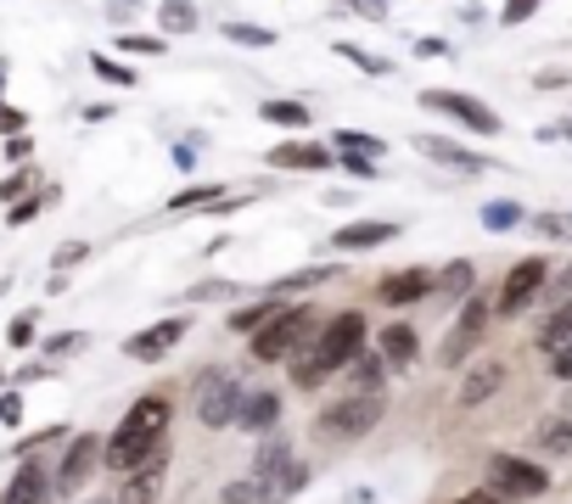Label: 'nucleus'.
<instances>
[{"mask_svg":"<svg viewBox=\"0 0 572 504\" xmlns=\"http://www.w3.org/2000/svg\"><path fill=\"white\" fill-rule=\"evenodd\" d=\"M169 421H174L169 392H140L129 410H124V421L113 426L107 448H102V471L135 477L140 466L169 460Z\"/></svg>","mask_w":572,"mask_h":504,"instance_id":"f257e3e1","label":"nucleus"},{"mask_svg":"<svg viewBox=\"0 0 572 504\" xmlns=\"http://www.w3.org/2000/svg\"><path fill=\"white\" fill-rule=\"evenodd\" d=\"M365 342H370V325H365V314H359V309L331 314V320L320 325V336L298 353V359H286V370H293V387H298V392L325 387L338 370H348V365L359 359Z\"/></svg>","mask_w":572,"mask_h":504,"instance_id":"f03ea898","label":"nucleus"},{"mask_svg":"<svg viewBox=\"0 0 572 504\" xmlns=\"http://www.w3.org/2000/svg\"><path fill=\"white\" fill-rule=\"evenodd\" d=\"M320 314L309 309V302H281V314L259 331V336H248V353L259 365H286V359H298V353L320 336Z\"/></svg>","mask_w":572,"mask_h":504,"instance_id":"7ed1b4c3","label":"nucleus"},{"mask_svg":"<svg viewBox=\"0 0 572 504\" xmlns=\"http://www.w3.org/2000/svg\"><path fill=\"white\" fill-rule=\"evenodd\" d=\"M381 415H388V398H381V392H343L338 403H325V410H320L314 432L331 437V443H359V437L376 432Z\"/></svg>","mask_w":572,"mask_h":504,"instance_id":"20e7f679","label":"nucleus"},{"mask_svg":"<svg viewBox=\"0 0 572 504\" xmlns=\"http://www.w3.org/2000/svg\"><path fill=\"white\" fill-rule=\"evenodd\" d=\"M489 325H494V297L471 291V297L460 302V320H455V331L438 342V370H460V365L471 359V353L483 347Z\"/></svg>","mask_w":572,"mask_h":504,"instance_id":"39448f33","label":"nucleus"},{"mask_svg":"<svg viewBox=\"0 0 572 504\" xmlns=\"http://www.w3.org/2000/svg\"><path fill=\"white\" fill-rule=\"evenodd\" d=\"M483 488H494L511 504H528V499L550 493V471L534 466L528 454H489L483 460Z\"/></svg>","mask_w":572,"mask_h":504,"instance_id":"423d86ee","label":"nucleus"},{"mask_svg":"<svg viewBox=\"0 0 572 504\" xmlns=\"http://www.w3.org/2000/svg\"><path fill=\"white\" fill-rule=\"evenodd\" d=\"M197 421L208 426V432H219V426H236V410H242V381H236L230 370H203L197 376Z\"/></svg>","mask_w":572,"mask_h":504,"instance_id":"0eeeda50","label":"nucleus"},{"mask_svg":"<svg viewBox=\"0 0 572 504\" xmlns=\"http://www.w3.org/2000/svg\"><path fill=\"white\" fill-rule=\"evenodd\" d=\"M102 448H107L102 432H79V437H68L62 460H57V471H52V488H57L62 499H73L95 471H102Z\"/></svg>","mask_w":572,"mask_h":504,"instance_id":"6e6552de","label":"nucleus"},{"mask_svg":"<svg viewBox=\"0 0 572 504\" xmlns=\"http://www.w3.org/2000/svg\"><path fill=\"white\" fill-rule=\"evenodd\" d=\"M426 113H444V118H455L460 129H471V135H500V113L494 107H483L477 95H466V90H421L415 95Z\"/></svg>","mask_w":572,"mask_h":504,"instance_id":"1a4fd4ad","label":"nucleus"},{"mask_svg":"<svg viewBox=\"0 0 572 504\" xmlns=\"http://www.w3.org/2000/svg\"><path fill=\"white\" fill-rule=\"evenodd\" d=\"M545 280H550V264H545V259L511 264V275H505V286H500V297H494V320H516V314L545 291Z\"/></svg>","mask_w":572,"mask_h":504,"instance_id":"9d476101","label":"nucleus"},{"mask_svg":"<svg viewBox=\"0 0 572 504\" xmlns=\"http://www.w3.org/2000/svg\"><path fill=\"white\" fill-rule=\"evenodd\" d=\"M185 331H191V320H158V325H147V331H135L129 342H124V359H135V365H158V359H169V353L185 342Z\"/></svg>","mask_w":572,"mask_h":504,"instance_id":"9b49d317","label":"nucleus"},{"mask_svg":"<svg viewBox=\"0 0 572 504\" xmlns=\"http://www.w3.org/2000/svg\"><path fill=\"white\" fill-rule=\"evenodd\" d=\"M264 163H270V169H304V174H320V169L338 163V151H331V140H325V146H320V140H281V146L264 151Z\"/></svg>","mask_w":572,"mask_h":504,"instance_id":"f8f14e48","label":"nucleus"},{"mask_svg":"<svg viewBox=\"0 0 572 504\" xmlns=\"http://www.w3.org/2000/svg\"><path fill=\"white\" fill-rule=\"evenodd\" d=\"M433 280H438V275H433V270H421V264H415V270H393V275H381V280H376V297L388 302V309H410V302L433 297Z\"/></svg>","mask_w":572,"mask_h":504,"instance_id":"ddd939ff","label":"nucleus"},{"mask_svg":"<svg viewBox=\"0 0 572 504\" xmlns=\"http://www.w3.org/2000/svg\"><path fill=\"white\" fill-rule=\"evenodd\" d=\"M52 471H45L39 460H23L18 471H12V482L0 488V504H52Z\"/></svg>","mask_w":572,"mask_h":504,"instance_id":"4468645a","label":"nucleus"},{"mask_svg":"<svg viewBox=\"0 0 572 504\" xmlns=\"http://www.w3.org/2000/svg\"><path fill=\"white\" fill-rule=\"evenodd\" d=\"M415 151L444 163V169H455V174H483L489 169V158H477V151H466L460 140H444V135H415Z\"/></svg>","mask_w":572,"mask_h":504,"instance_id":"2eb2a0df","label":"nucleus"},{"mask_svg":"<svg viewBox=\"0 0 572 504\" xmlns=\"http://www.w3.org/2000/svg\"><path fill=\"white\" fill-rule=\"evenodd\" d=\"M381 241H399V225L393 219H348L338 236H331V247H338V252H370Z\"/></svg>","mask_w":572,"mask_h":504,"instance_id":"dca6fc26","label":"nucleus"},{"mask_svg":"<svg viewBox=\"0 0 572 504\" xmlns=\"http://www.w3.org/2000/svg\"><path fill=\"white\" fill-rule=\"evenodd\" d=\"M376 353L388 359V370H410V365L421 359V336H415V325L393 320L388 331H376Z\"/></svg>","mask_w":572,"mask_h":504,"instance_id":"f3484780","label":"nucleus"},{"mask_svg":"<svg viewBox=\"0 0 572 504\" xmlns=\"http://www.w3.org/2000/svg\"><path fill=\"white\" fill-rule=\"evenodd\" d=\"M275 421H281V398H275L270 387H259V392H242V410H236V426H242V432H253V437H270V432H275Z\"/></svg>","mask_w":572,"mask_h":504,"instance_id":"a211bd4d","label":"nucleus"},{"mask_svg":"<svg viewBox=\"0 0 572 504\" xmlns=\"http://www.w3.org/2000/svg\"><path fill=\"white\" fill-rule=\"evenodd\" d=\"M248 196H230L219 185H197V191H185L169 202V214H230V208H242Z\"/></svg>","mask_w":572,"mask_h":504,"instance_id":"6ab92c4d","label":"nucleus"},{"mask_svg":"<svg viewBox=\"0 0 572 504\" xmlns=\"http://www.w3.org/2000/svg\"><path fill=\"white\" fill-rule=\"evenodd\" d=\"M500 387H505V365H500V359H483V365H471V370H466V381H460V403H466V410H477V403L494 398Z\"/></svg>","mask_w":572,"mask_h":504,"instance_id":"aec40b11","label":"nucleus"},{"mask_svg":"<svg viewBox=\"0 0 572 504\" xmlns=\"http://www.w3.org/2000/svg\"><path fill=\"white\" fill-rule=\"evenodd\" d=\"M471 291H477V270H471L466 259L444 264V270H438V280H433V297H438V302H466Z\"/></svg>","mask_w":572,"mask_h":504,"instance_id":"412c9836","label":"nucleus"},{"mask_svg":"<svg viewBox=\"0 0 572 504\" xmlns=\"http://www.w3.org/2000/svg\"><path fill=\"white\" fill-rule=\"evenodd\" d=\"M534 443H539V454H550V460H572V415H550V421H539Z\"/></svg>","mask_w":572,"mask_h":504,"instance_id":"4be33fe9","label":"nucleus"},{"mask_svg":"<svg viewBox=\"0 0 572 504\" xmlns=\"http://www.w3.org/2000/svg\"><path fill=\"white\" fill-rule=\"evenodd\" d=\"M338 275H343L338 264H314V270H298V275H281L264 297H275V302H281V297H293V291H304V286H331Z\"/></svg>","mask_w":572,"mask_h":504,"instance_id":"5701e85b","label":"nucleus"},{"mask_svg":"<svg viewBox=\"0 0 572 504\" xmlns=\"http://www.w3.org/2000/svg\"><path fill=\"white\" fill-rule=\"evenodd\" d=\"M275 314H281V302H275V297H259V302H248V309L230 314V331H236V336H259Z\"/></svg>","mask_w":572,"mask_h":504,"instance_id":"b1692460","label":"nucleus"},{"mask_svg":"<svg viewBox=\"0 0 572 504\" xmlns=\"http://www.w3.org/2000/svg\"><path fill=\"white\" fill-rule=\"evenodd\" d=\"M567 347H572V302H561V309L545 320V331H539V353L556 359V353H567Z\"/></svg>","mask_w":572,"mask_h":504,"instance_id":"393cba45","label":"nucleus"},{"mask_svg":"<svg viewBox=\"0 0 572 504\" xmlns=\"http://www.w3.org/2000/svg\"><path fill=\"white\" fill-rule=\"evenodd\" d=\"M331 151H338V158H381V151H388V146H381L376 135H365V129H338V135H331Z\"/></svg>","mask_w":572,"mask_h":504,"instance_id":"a878e982","label":"nucleus"},{"mask_svg":"<svg viewBox=\"0 0 572 504\" xmlns=\"http://www.w3.org/2000/svg\"><path fill=\"white\" fill-rule=\"evenodd\" d=\"M381 381H388V359H370V353H359V359L348 365V392H381Z\"/></svg>","mask_w":572,"mask_h":504,"instance_id":"bb28decb","label":"nucleus"},{"mask_svg":"<svg viewBox=\"0 0 572 504\" xmlns=\"http://www.w3.org/2000/svg\"><path fill=\"white\" fill-rule=\"evenodd\" d=\"M158 23H163V34H197V28H203V18H197V7H191V0H163V7H158Z\"/></svg>","mask_w":572,"mask_h":504,"instance_id":"cd10ccee","label":"nucleus"},{"mask_svg":"<svg viewBox=\"0 0 572 504\" xmlns=\"http://www.w3.org/2000/svg\"><path fill=\"white\" fill-rule=\"evenodd\" d=\"M259 118L275 124V129H309V107H304V101H264Z\"/></svg>","mask_w":572,"mask_h":504,"instance_id":"c85d7f7f","label":"nucleus"},{"mask_svg":"<svg viewBox=\"0 0 572 504\" xmlns=\"http://www.w3.org/2000/svg\"><path fill=\"white\" fill-rule=\"evenodd\" d=\"M338 57H348L359 73H370V79H388L393 73V62H381V57H370V50H359V45H348V39H338Z\"/></svg>","mask_w":572,"mask_h":504,"instance_id":"c756f323","label":"nucleus"},{"mask_svg":"<svg viewBox=\"0 0 572 504\" xmlns=\"http://www.w3.org/2000/svg\"><path fill=\"white\" fill-rule=\"evenodd\" d=\"M219 34H225V39H236V45H253V50L275 45V34H270V28H253V23H219Z\"/></svg>","mask_w":572,"mask_h":504,"instance_id":"7c9ffc66","label":"nucleus"},{"mask_svg":"<svg viewBox=\"0 0 572 504\" xmlns=\"http://www.w3.org/2000/svg\"><path fill=\"white\" fill-rule=\"evenodd\" d=\"M522 219H528V214H522V202H489V208H483V225L489 230H511Z\"/></svg>","mask_w":572,"mask_h":504,"instance_id":"2f4dec72","label":"nucleus"},{"mask_svg":"<svg viewBox=\"0 0 572 504\" xmlns=\"http://www.w3.org/2000/svg\"><path fill=\"white\" fill-rule=\"evenodd\" d=\"M534 230L545 241H572V214H534Z\"/></svg>","mask_w":572,"mask_h":504,"instance_id":"473e14b6","label":"nucleus"},{"mask_svg":"<svg viewBox=\"0 0 572 504\" xmlns=\"http://www.w3.org/2000/svg\"><path fill=\"white\" fill-rule=\"evenodd\" d=\"M118 45L129 50V57H163V39L158 34H118Z\"/></svg>","mask_w":572,"mask_h":504,"instance_id":"72a5a7b5","label":"nucleus"},{"mask_svg":"<svg viewBox=\"0 0 572 504\" xmlns=\"http://www.w3.org/2000/svg\"><path fill=\"white\" fill-rule=\"evenodd\" d=\"M34 185H39V174H34V169H18V174L0 180V196H7V208H12V196H28Z\"/></svg>","mask_w":572,"mask_h":504,"instance_id":"f704fd0d","label":"nucleus"},{"mask_svg":"<svg viewBox=\"0 0 572 504\" xmlns=\"http://www.w3.org/2000/svg\"><path fill=\"white\" fill-rule=\"evenodd\" d=\"M90 68H95V73H102L107 84H124V90L135 84V68H124V62H113V57H90Z\"/></svg>","mask_w":572,"mask_h":504,"instance_id":"c9c22d12","label":"nucleus"},{"mask_svg":"<svg viewBox=\"0 0 572 504\" xmlns=\"http://www.w3.org/2000/svg\"><path fill=\"white\" fill-rule=\"evenodd\" d=\"M219 504H264V493H259V482L248 477V482H230V488L219 493Z\"/></svg>","mask_w":572,"mask_h":504,"instance_id":"e433bc0d","label":"nucleus"},{"mask_svg":"<svg viewBox=\"0 0 572 504\" xmlns=\"http://www.w3.org/2000/svg\"><path fill=\"white\" fill-rule=\"evenodd\" d=\"M45 202H52V196H23V202H12V208H7V225H28V219L45 208Z\"/></svg>","mask_w":572,"mask_h":504,"instance_id":"4c0bfd02","label":"nucleus"},{"mask_svg":"<svg viewBox=\"0 0 572 504\" xmlns=\"http://www.w3.org/2000/svg\"><path fill=\"white\" fill-rule=\"evenodd\" d=\"M539 7H545V0H505V12H500V23H511V28H516V23H528V18H534Z\"/></svg>","mask_w":572,"mask_h":504,"instance_id":"58836bf2","label":"nucleus"},{"mask_svg":"<svg viewBox=\"0 0 572 504\" xmlns=\"http://www.w3.org/2000/svg\"><path fill=\"white\" fill-rule=\"evenodd\" d=\"M34 325H39V320H34V309H28V314H18V320H12V331H7V342H12V347H28V342H34Z\"/></svg>","mask_w":572,"mask_h":504,"instance_id":"ea45409f","label":"nucleus"},{"mask_svg":"<svg viewBox=\"0 0 572 504\" xmlns=\"http://www.w3.org/2000/svg\"><path fill=\"white\" fill-rule=\"evenodd\" d=\"M84 259H90V247H84V241H68V247L57 252V259H52V264H57V275H62V270H73V264H84Z\"/></svg>","mask_w":572,"mask_h":504,"instance_id":"a19ab883","label":"nucleus"},{"mask_svg":"<svg viewBox=\"0 0 572 504\" xmlns=\"http://www.w3.org/2000/svg\"><path fill=\"white\" fill-rule=\"evenodd\" d=\"M23 129H28V118H23L18 107H7V101H0V135L12 140V135H23Z\"/></svg>","mask_w":572,"mask_h":504,"instance_id":"79ce46f5","label":"nucleus"},{"mask_svg":"<svg viewBox=\"0 0 572 504\" xmlns=\"http://www.w3.org/2000/svg\"><path fill=\"white\" fill-rule=\"evenodd\" d=\"M0 421H7V426L23 421V398H18V392H0Z\"/></svg>","mask_w":572,"mask_h":504,"instance_id":"37998d69","label":"nucleus"},{"mask_svg":"<svg viewBox=\"0 0 572 504\" xmlns=\"http://www.w3.org/2000/svg\"><path fill=\"white\" fill-rule=\"evenodd\" d=\"M230 280H208V286H191V302H208V297H230Z\"/></svg>","mask_w":572,"mask_h":504,"instance_id":"c03bdc74","label":"nucleus"},{"mask_svg":"<svg viewBox=\"0 0 572 504\" xmlns=\"http://www.w3.org/2000/svg\"><path fill=\"white\" fill-rule=\"evenodd\" d=\"M7 158H12V163H28V158H34V140H28V135H12V140H7Z\"/></svg>","mask_w":572,"mask_h":504,"instance_id":"a18cd8bd","label":"nucleus"},{"mask_svg":"<svg viewBox=\"0 0 572 504\" xmlns=\"http://www.w3.org/2000/svg\"><path fill=\"white\" fill-rule=\"evenodd\" d=\"M455 504H511V499H500L494 488H471V493H460Z\"/></svg>","mask_w":572,"mask_h":504,"instance_id":"49530a36","label":"nucleus"},{"mask_svg":"<svg viewBox=\"0 0 572 504\" xmlns=\"http://www.w3.org/2000/svg\"><path fill=\"white\" fill-rule=\"evenodd\" d=\"M338 163H343L354 180H376V163H370V158H338Z\"/></svg>","mask_w":572,"mask_h":504,"instance_id":"de8ad7c7","label":"nucleus"},{"mask_svg":"<svg viewBox=\"0 0 572 504\" xmlns=\"http://www.w3.org/2000/svg\"><path fill=\"white\" fill-rule=\"evenodd\" d=\"M550 370H556V381H561V387L572 381V347H567V353H556V359H550Z\"/></svg>","mask_w":572,"mask_h":504,"instance_id":"09e8293b","label":"nucleus"},{"mask_svg":"<svg viewBox=\"0 0 572 504\" xmlns=\"http://www.w3.org/2000/svg\"><path fill=\"white\" fill-rule=\"evenodd\" d=\"M556 297H561V302H572V264L556 275Z\"/></svg>","mask_w":572,"mask_h":504,"instance_id":"8fccbe9b","label":"nucleus"},{"mask_svg":"<svg viewBox=\"0 0 572 504\" xmlns=\"http://www.w3.org/2000/svg\"><path fill=\"white\" fill-rule=\"evenodd\" d=\"M415 50H421V57H444L449 45H444V39H415Z\"/></svg>","mask_w":572,"mask_h":504,"instance_id":"3c124183","label":"nucleus"},{"mask_svg":"<svg viewBox=\"0 0 572 504\" xmlns=\"http://www.w3.org/2000/svg\"><path fill=\"white\" fill-rule=\"evenodd\" d=\"M567 79H572L567 68H550V73H539V84H545V90H556V84H567Z\"/></svg>","mask_w":572,"mask_h":504,"instance_id":"603ef678","label":"nucleus"},{"mask_svg":"<svg viewBox=\"0 0 572 504\" xmlns=\"http://www.w3.org/2000/svg\"><path fill=\"white\" fill-rule=\"evenodd\" d=\"M359 12H370V18H381V7H388V0H354Z\"/></svg>","mask_w":572,"mask_h":504,"instance_id":"864d4df0","label":"nucleus"},{"mask_svg":"<svg viewBox=\"0 0 572 504\" xmlns=\"http://www.w3.org/2000/svg\"><path fill=\"white\" fill-rule=\"evenodd\" d=\"M556 135H567V140H572V118H567V124H561V129H556Z\"/></svg>","mask_w":572,"mask_h":504,"instance_id":"5fc2aeb1","label":"nucleus"},{"mask_svg":"<svg viewBox=\"0 0 572 504\" xmlns=\"http://www.w3.org/2000/svg\"><path fill=\"white\" fill-rule=\"evenodd\" d=\"M567 415H572V381H567Z\"/></svg>","mask_w":572,"mask_h":504,"instance_id":"6e6d98bb","label":"nucleus"},{"mask_svg":"<svg viewBox=\"0 0 572 504\" xmlns=\"http://www.w3.org/2000/svg\"><path fill=\"white\" fill-rule=\"evenodd\" d=\"M90 504H118V499H90Z\"/></svg>","mask_w":572,"mask_h":504,"instance_id":"4d7b16f0","label":"nucleus"}]
</instances>
